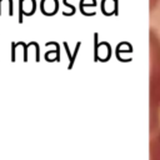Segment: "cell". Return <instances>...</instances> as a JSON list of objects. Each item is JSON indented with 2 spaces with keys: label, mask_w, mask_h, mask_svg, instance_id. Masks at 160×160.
<instances>
[{
  "label": "cell",
  "mask_w": 160,
  "mask_h": 160,
  "mask_svg": "<svg viewBox=\"0 0 160 160\" xmlns=\"http://www.w3.org/2000/svg\"><path fill=\"white\" fill-rule=\"evenodd\" d=\"M150 129L160 126V38L151 30L150 32Z\"/></svg>",
  "instance_id": "6da1fadb"
},
{
  "label": "cell",
  "mask_w": 160,
  "mask_h": 160,
  "mask_svg": "<svg viewBox=\"0 0 160 160\" xmlns=\"http://www.w3.org/2000/svg\"><path fill=\"white\" fill-rule=\"evenodd\" d=\"M156 2H158V0H150V6H151V8H154Z\"/></svg>",
  "instance_id": "3957f363"
},
{
  "label": "cell",
  "mask_w": 160,
  "mask_h": 160,
  "mask_svg": "<svg viewBox=\"0 0 160 160\" xmlns=\"http://www.w3.org/2000/svg\"><path fill=\"white\" fill-rule=\"evenodd\" d=\"M150 160H160V126L151 130Z\"/></svg>",
  "instance_id": "7a4b0ae2"
}]
</instances>
